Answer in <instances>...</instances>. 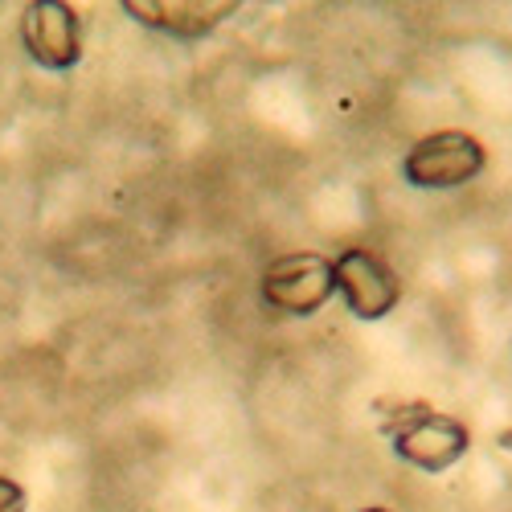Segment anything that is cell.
<instances>
[{
  "mask_svg": "<svg viewBox=\"0 0 512 512\" xmlns=\"http://www.w3.org/2000/svg\"><path fill=\"white\" fill-rule=\"evenodd\" d=\"M386 439L402 463L418 467L426 476H439L447 467H455L467 455V447H472V435H467V426L459 418H447L422 402L398 406L386 418Z\"/></svg>",
  "mask_w": 512,
  "mask_h": 512,
  "instance_id": "cell-1",
  "label": "cell"
},
{
  "mask_svg": "<svg viewBox=\"0 0 512 512\" xmlns=\"http://www.w3.org/2000/svg\"><path fill=\"white\" fill-rule=\"evenodd\" d=\"M259 295L271 312L283 316H316L336 295L332 259L320 250H291L267 263L259 279Z\"/></svg>",
  "mask_w": 512,
  "mask_h": 512,
  "instance_id": "cell-2",
  "label": "cell"
},
{
  "mask_svg": "<svg viewBox=\"0 0 512 512\" xmlns=\"http://www.w3.org/2000/svg\"><path fill=\"white\" fill-rule=\"evenodd\" d=\"M488 152L476 136L459 132V127H443L410 144V152L402 156V177L414 189H455L467 185L484 173Z\"/></svg>",
  "mask_w": 512,
  "mask_h": 512,
  "instance_id": "cell-3",
  "label": "cell"
},
{
  "mask_svg": "<svg viewBox=\"0 0 512 512\" xmlns=\"http://www.w3.org/2000/svg\"><path fill=\"white\" fill-rule=\"evenodd\" d=\"M21 46L33 66L66 74L82 58V21L62 0H33L21 9Z\"/></svg>",
  "mask_w": 512,
  "mask_h": 512,
  "instance_id": "cell-4",
  "label": "cell"
},
{
  "mask_svg": "<svg viewBox=\"0 0 512 512\" xmlns=\"http://www.w3.org/2000/svg\"><path fill=\"white\" fill-rule=\"evenodd\" d=\"M332 271H336V295L345 300V308L357 320H381V316H390L394 304L402 300L398 275L365 246L340 250L332 259Z\"/></svg>",
  "mask_w": 512,
  "mask_h": 512,
  "instance_id": "cell-5",
  "label": "cell"
},
{
  "mask_svg": "<svg viewBox=\"0 0 512 512\" xmlns=\"http://www.w3.org/2000/svg\"><path fill=\"white\" fill-rule=\"evenodd\" d=\"M132 21H140L144 29L168 33V37H205L213 33L226 17L238 13L234 0H123L119 5Z\"/></svg>",
  "mask_w": 512,
  "mask_h": 512,
  "instance_id": "cell-6",
  "label": "cell"
},
{
  "mask_svg": "<svg viewBox=\"0 0 512 512\" xmlns=\"http://www.w3.org/2000/svg\"><path fill=\"white\" fill-rule=\"evenodd\" d=\"M0 512H25V488L9 476H0Z\"/></svg>",
  "mask_w": 512,
  "mask_h": 512,
  "instance_id": "cell-7",
  "label": "cell"
},
{
  "mask_svg": "<svg viewBox=\"0 0 512 512\" xmlns=\"http://www.w3.org/2000/svg\"><path fill=\"white\" fill-rule=\"evenodd\" d=\"M361 512H390V508H361Z\"/></svg>",
  "mask_w": 512,
  "mask_h": 512,
  "instance_id": "cell-8",
  "label": "cell"
}]
</instances>
